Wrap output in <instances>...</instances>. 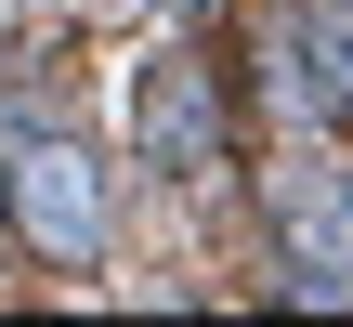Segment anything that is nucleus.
I'll return each instance as SVG.
<instances>
[{"mask_svg":"<svg viewBox=\"0 0 353 327\" xmlns=\"http://www.w3.org/2000/svg\"><path fill=\"white\" fill-rule=\"evenodd\" d=\"M0 223H26L39 262H92V249H105V184H92V157H79V144H26V157L0 170Z\"/></svg>","mask_w":353,"mask_h":327,"instance_id":"nucleus-1","label":"nucleus"},{"mask_svg":"<svg viewBox=\"0 0 353 327\" xmlns=\"http://www.w3.org/2000/svg\"><path fill=\"white\" fill-rule=\"evenodd\" d=\"M144 157L183 184V170H210L223 157V92H210V66H144Z\"/></svg>","mask_w":353,"mask_h":327,"instance_id":"nucleus-2","label":"nucleus"},{"mask_svg":"<svg viewBox=\"0 0 353 327\" xmlns=\"http://www.w3.org/2000/svg\"><path fill=\"white\" fill-rule=\"evenodd\" d=\"M183 13H196V0H183Z\"/></svg>","mask_w":353,"mask_h":327,"instance_id":"nucleus-5","label":"nucleus"},{"mask_svg":"<svg viewBox=\"0 0 353 327\" xmlns=\"http://www.w3.org/2000/svg\"><path fill=\"white\" fill-rule=\"evenodd\" d=\"M65 13H144V0H65Z\"/></svg>","mask_w":353,"mask_h":327,"instance_id":"nucleus-4","label":"nucleus"},{"mask_svg":"<svg viewBox=\"0 0 353 327\" xmlns=\"http://www.w3.org/2000/svg\"><path fill=\"white\" fill-rule=\"evenodd\" d=\"M301 105H314V118H341V0H314V13H301Z\"/></svg>","mask_w":353,"mask_h":327,"instance_id":"nucleus-3","label":"nucleus"}]
</instances>
